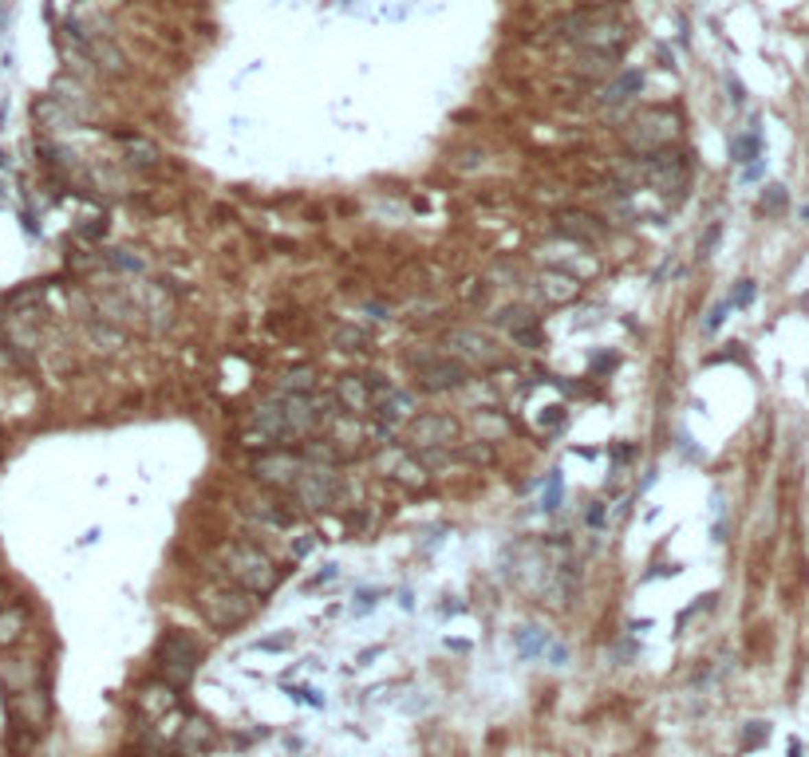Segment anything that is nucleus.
<instances>
[{
    "instance_id": "obj_1",
    "label": "nucleus",
    "mask_w": 809,
    "mask_h": 757,
    "mask_svg": "<svg viewBox=\"0 0 809 757\" xmlns=\"http://www.w3.org/2000/svg\"><path fill=\"white\" fill-rule=\"evenodd\" d=\"M218 560H222V572L229 584H237L241 592H249V596H269L272 588L281 584V572L272 564L269 552H261L257 544L249 540H229L222 552H218Z\"/></svg>"
},
{
    "instance_id": "obj_9",
    "label": "nucleus",
    "mask_w": 809,
    "mask_h": 757,
    "mask_svg": "<svg viewBox=\"0 0 809 757\" xmlns=\"http://www.w3.org/2000/svg\"><path fill=\"white\" fill-rule=\"evenodd\" d=\"M407 438H411V450H458L462 438V422L450 418V414H414L411 426H407Z\"/></svg>"
},
{
    "instance_id": "obj_3",
    "label": "nucleus",
    "mask_w": 809,
    "mask_h": 757,
    "mask_svg": "<svg viewBox=\"0 0 809 757\" xmlns=\"http://www.w3.org/2000/svg\"><path fill=\"white\" fill-rule=\"evenodd\" d=\"M296 501L308 509V513H328L340 505V493H344V477H340V466L336 461H304L296 485L288 489Z\"/></svg>"
},
{
    "instance_id": "obj_37",
    "label": "nucleus",
    "mask_w": 809,
    "mask_h": 757,
    "mask_svg": "<svg viewBox=\"0 0 809 757\" xmlns=\"http://www.w3.org/2000/svg\"><path fill=\"white\" fill-rule=\"evenodd\" d=\"M718 233H723V229H718V225H711V233L703 237V245H699V256H711V249H714V241H718Z\"/></svg>"
},
{
    "instance_id": "obj_36",
    "label": "nucleus",
    "mask_w": 809,
    "mask_h": 757,
    "mask_svg": "<svg viewBox=\"0 0 809 757\" xmlns=\"http://www.w3.org/2000/svg\"><path fill=\"white\" fill-rule=\"evenodd\" d=\"M727 312H730V300H727V304H718V308L711 312V320H707V331H718V328H723V320H727Z\"/></svg>"
},
{
    "instance_id": "obj_8",
    "label": "nucleus",
    "mask_w": 809,
    "mask_h": 757,
    "mask_svg": "<svg viewBox=\"0 0 809 757\" xmlns=\"http://www.w3.org/2000/svg\"><path fill=\"white\" fill-rule=\"evenodd\" d=\"M443 347H446V355L462 359L470 371L502 363V347H497V339L486 335V331H478V328H450L443 335Z\"/></svg>"
},
{
    "instance_id": "obj_42",
    "label": "nucleus",
    "mask_w": 809,
    "mask_h": 757,
    "mask_svg": "<svg viewBox=\"0 0 809 757\" xmlns=\"http://www.w3.org/2000/svg\"><path fill=\"white\" fill-rule=\"evenodd\" d=\"M150 757H159V754H150Z\"/></svg>"
},
{
    "instance_id": "obj_29",
    "label": "nucleus",
    "mask_w": 809,
    "mask_h": 757,
    "mask_svg": "<svg viewBox=\"0 0 809 757\" xmlns=\"http://www.w3.org/2000/svg\"><path fill=\"white\" fill-rule=\"evenodd\" d=\"M790 205V193H786V186H766V193H762V213H782Z\"/></svg>"
},
{
    "instance_id": "obj_35",
    "label": "nucleus",
    "mask_w": 809,
    "mask_h": 757,
    "mask_svg": "<svg viewBox=\"0 0 809 757\" xmlns=\"http://www.w3.org/2000/svg\"><path fill=\"white\" fill-rule=\"evenodd\" d=\"M312 549H316V533H301V540L292 544V556H308Z\"/></svg>"
},
{
    "instance_id": "obj_20",
    "label": "nucleus",
    "mask_w": 809,
    "mask_h": 757,
    "mask_svg": "<svg viewBox=\"0 0 809 757\" xmlns=\"http://www.w3.org/2000/svg\"><path fill=\"white\" fill-rule=\"evenodd\" d=\"M12 710L24 714V722L32 725V730H44V722H48V694L44 690H16Z\"/></svg>"
},
{
    "instance_id": "obj_18",
    "label": "nucleus",
    "mask_w": 809,
    "mask_h": 757,
    "mask_svg": "<svg viewBox=\"0 0 809 757\" xmlns=\"http://www.w3.org/2000/svg\"><path fill=\"white\" fill-rule=\"evenodd\" d=\"M115 142L123 146V158H127V166H134V170H150V166H159V146L150 139H143V134H115Z\"/></svg>"
},
{
    "instance_id": "obj_15",
    "label": "nucleus",
    "mask_w": 809,
    "mask_h": 757,
    "mask_svg": "<svg viewBox=\"0 0 809 757\" xmlns=\"http://www.w3.org/2000/svg\"><path fill=\"white\" fill-rule=\"evenodd\" d=\"M178 686H170L166 678H154V682H146L143 690H139V710L143 714H150V718H166V714H174V706H178Z\"/></svg>"
},
{
    "instance_id": "obj_2",
    "label": "nucleus",
    "mask_w": 809,
    "mask_h": 757,
    "mask_svg": "<svg viewBox=\"0 0 809 757\" xmlns=\"http://www.w3.org/2000/svg\"><path fill=\"white\" fill-rule=\"evenodd\" d=\"M679 139V115L667 107H648L632 115L628 126H624V146L632 154L648 158V154H659V150H671V142Z\"/></svg>"
},
{
    "instance_id": "obj_23",
    "label": "nucleus",
    "mask_w": 809,
    "mask_h": 757,
    "mask_svg": "<svg viewBox=\"0 0 809 757\" xmlns=\"http://www.w3.org/2000/svg\"><path fill=\"white\" fill-rule=\"evenodd\" d=\"M616 67V56H600V51H576V75L600 79Z\"/></svg>"
},
{
    "instance_id": "obj_32",
    "label": "nucleus",
    "mask_w": 809,
    "mask_h": 757,
    "mask_svg": "<svg viewBox=\"0 0 809 757\" xmlns=\"http://www.w3.org/2000/svg\"><path fill=\"white\" fill-rule=\"evenodd\" d=\"M754 296H758V284H754V280H738L734 296H730V308H746V304H754Z\"/></svg>"
},
{
    "instance_id": "obj_41",
    "label": "nucleus",
    "mask_w": 809,
    "mask_h": 757,
    "mask_svg": "<svg viewBox=\"0 0 809 757\" xmlns=\"http://www.w3.org/2000/svg\"><path fill=\"white\" fill-rule=\"evenodd\" d=\"M801 217H806V221H809V205H806V209H801Z\"/></svg>"
},
{
    "instance_id": "obj_31",
    "label": "nucleus",
    "mask_w": 809,
    "mask_h": 757,
    "mask_svg": "<svg viewBox=\"0 0 809 757\" xmlns=\"http://www.w3.org/2000/svg\"><path fill=\"white\" fill-rule=\"evenodd\" d=\"M766 738H770V725H766V722H750V725H746V734H742V745H746V749H758V745H766Z\"/></svg>"
},
{
    "instance_id": "obj_25",
    "label": "nucleus",
    "mask_w": 809,
    "mask_h": 757,
    "mask_svg": "<svg viewBox=\"0 0 809 757\" xmlns=\"http://www.w3.org/2000/svg\"><path fill=\"white\" fill-rule=\"evenodd\" d=\"M91 60L103 67V71H111V75H123L127 71V60H123V51L119 47H111L107 40H99V44H91Z\"/></svg>"
},
{
    "instance_id": "obj_24",
    "label": "nucleus",
    "mask_w": 809,
    "mask_h": 757,
    "mask_svg": "<svg viewBox=\"0 0 809 757\" xmlns=\"http://www.w3.org/2000/svg\"><path fill=\"white\" fill-rule=\"evenodd\" d=\"M493 324H497V328H506V331H513V335H521V331L533 328V312H529L525 304H509V308H502V312L493 315Z\"/></svg>"
},
{
    "instance_id": "obj_22",
    "label": "nucleus",
    "mask_w": 809,
    "mask_h": 757,
    "mask_svg": "<svg viewBox=\"0 0 809 757\" xmlns=\"http://www.w3.org/2000/svg\"><path fill=\"white\" fill-rule=\"evenodd\" d=\"M474 430H478V442H497L509 434V418L497 414V410H478L474 414Z\"/></svg>"
},
{
    "instance_id": "obj_39",
    "label": "nucleus",
    "mask_w": 809,
    "mask_h": 757,
    "mask_svg": "<svg viewBox=\"0 0 809 757\" xmlns=\"http://www.w3.org/2000/svg\"><path fill=\"white\" fill-rule=\"evenodd\" d=\"M790 757H801V741H797V738L790 741Z\"/></svg>"
},
{
    "instance_id": "obj_26",
    "label": "nucleus",
    "mask_w": 809,
    "mask_h": 757,
    "mask_svg": "<svg viewBox=\"0 0 809 757\" xmlns=\"http://www.w3.org/2000/svg\"><path fill=\"white\" fill-rule=\"evenodd\" d=\"M281 391H285V394H308V391H316V371H312V367H292V371H285V378H281Z\"/></svg>"
},
{
    "instance_id": "obj_33",
    "label": "nucleus",
    "mask_w": 809,
    "mask_h": 757,
    "mask_svg": "<svg viewBox=\"0 0 809 757\" xmlns=\"http://www.w3.org/2000/svg\"><path fill=\"white\" fill-rule=\"evenodd\" d=\"M257 517L269 520V525H277V529H288V525H292V513H288V509H272V505L257 509Z\"/></svg>"
},
{
    "instance_id": "obj_34",
    "label": "nucleus",
    "mask_w": 809,
    "mask_h": 757,
    "mask_svg": "<svg viewBox=\"0 0 809 757\" xmlns=\"http://www.w3.org/2000/svg\"><path fill=\"white\" fill-rule=\"evenodd\" d=\"M296 643V635L285 631V635H269V639H257V651H288V647Z\"/></svg>"
},
{
    "instance_id": "obj_6",
    "label": "nucleus",
    "mask_w": 809,
    "mask_h": 757,
    "mask_svg": "<svg viewBox=\"0 0 809 757\" xmlns=\"http://www.w3.org/2000/svg\"><path fill=\"white\" fill-rule=\"evenodd\" d=\"M304 461H308V457H304L296 446H272V450H261V454L253 457L249 473H253L257 485L277 489V493H288V489L296 485Z\"/></svg>"
},
{
    "instance_id": "obj_16",
    "label": "nucleus",
    "mask_w": 809,
    "mask_h": 757,
    "mask_svg": "<svg viewBox=\"0 0 809 757\" xmlns=\"http://www.w3.org/2000/svg\"><path fill=\"white\" fill-rule=\"evenodd\" d=\"M209 745H213V725L206 722V718H186L182 722V730H178V754H186V757H198V754H206Z\"/></svg>"
},
{
    "instance_id": "obj_21",
    "label": "nucleus",
    "mask_w": 809,
    "mask_h": 757,
    "mask_svg": "<svg viewBox=\"0 0 809 757\" xmlns=\"http://www.w3.org/2000/svg\"><path fill=\"white\" fill-rule=\"evenodd\" d=\"M640 87H644V71H628V75L612 79V83H608V87L596 95V99H600L604 107H620V103L635 99V95H640Z\"/></svg>"
},
{
    "instance_id": "obj_30",
    "label": "nucleus",
    "mask_w": 809,
    "mask_h": 757,
    "mask_svg": "<svg viewBox=\"0 0 809 757\" xmlns=\"http://www.w3.org/2000/svg\"><path fill=\"white\" fill-rule=\"evenodd\" d=\"M332 339H336L340 347H344V351H360V347L367 344V335H364V331H360V328H348V324H344V328H336V331H332Z\"/></svg>"
},
{
    "instance_id": "obj_28",
    "label": "nucleus",
    "mask_w": 809,
    "mask_h": 757,
    "mask_svg": "<svg viewBox=\"0 0 809 757\" xmlns=\"http://www.w3.org/2000/svg\"><path fill=\"white\" fill-rule=\"evenodd\" d=\"M517 647H521V655L537 659L541 651H545V635H541L537 627H521V631H517Z\"/></svg>"
},
{
    "instance_id": "obj_19",
    "label": "nucleus",
    "mask_w": 809,
    "mask_h": 757,
    "mask_svg": "<svg viewBox=\"0 0 809 757\" xmlns=\"http://www.w3.org/2000/svg\"><path fill=\"white\" fill-rule=\"evenodd\" d=\"M24 627H28V608L24 603H4L0 608V651L16 647L24 639Z\"/></svg>"
},
{
    "instance_id": "obj_4",
    "label": "nucleus",
    "mask_w": 809,
    "mask_h": 757,
    "mask_svg": "<svg viewBox=\"0 0 809 757\" xmlns=\"http://www.w3.org/2000/svg\"><path fill=\"white\" fill-rule=\"evenodd\" d=\"M198 608L213 631H233L253 615V596L241 592L237 584H213V588L198 592Z\"/></svg>"
},
{
    "instance_id": "obj_13",
    "label": "nucleus",
    "mask_w": 809,
    "mask_h": 757,
    "mask_svg": "<svg viewBox=\"0 0 809 757\" xmlns=\"http://www.w3.org/2000/svg\"><path fill=\"white\" fill-rule=\"evenodd\" d=\"M581 276H572V272H565V268H545L537 276V296L545 300V304H553V308H561V304H572V300L581 296Z\"/></svg>"
},
{
    "instance_id": "obj_5",
    "label": "nucleus",
    "mask_w": 809,
    "mask_h": 757,
    "mask_svg": "<svg viewBox=\"0 0 809 757\" xmlns=\"http://www.w3.org/2000/svg\"><path fill=\"white\" fill-rule=\"evenodd\" d=\"M154 662H159V675L170 686H186L198 671V662H202V643L190 631H166L159 651H154Z\"/></svg>"
},
{
    "instance_id": "obj_7",
    "label": "nucleus",
    "mask_w": 809,
    "mask_h": 757,
    "mask_svg": "<svg viewBox=\"0 0 809 757\" xmlns=\"http://www.w3.org/2000/svg\"><path fill=\"white\" fill-rule=\"evenodd\" d=\"M411 363H414L419 391H427V394L458 391V387H466L474 378V371L462 359H454V355H427V359H411Z\"/></svg>"
},
{
    "instance_id": "obj_38",
    "label": "nucleus",
    "mask_w": 809,
    "mask_h": 757,
    "mask_svg": "<svg viewBox=\"0 0 809 757\" xmlns=\"http://www.w3.org/2000/svg\"><path fill=\"white\" fill-rule=\"evenodd\" d=\"M292 698H296V702H312V706H324V698H320L316 690H292Z\"/></svg>"
},
{
    "instance_id": "obj_14",
    "label": "nucleus",
    "mask_w": 809,
    "mask_h": 757,
    "mask_svg": "<svg viewBox=\"0 0 809 757\" xmlns=\"http://www.w3.org/2000/svg\"><path fill=\"white\" fill-rule=\"evenodd\" d=\"M336 402L340 410H348L355 418L371 414V391H367V378L364 375H340L336 378Z\"/></svg>"
},
{
    "instance_id": "obj_17",
    "label": "nucleus",
    "mask_w": 809,
    "mask_h": 757,
    "mask_svg": "<svg viewBox=\"0 0 809 757\" xmlns=\"http://www.w3.org/2000/svg\"><path fill=\"white\" fill-rule=\"evenodd\" d=\"M391 481L403 485L407 493H423V489L430 485V470L414 454H403V457H395V466H391Z\"/></svg>"
},
{
    "instance_id": "obj_40",
    "label": "nucleus",
    "mask_w": 809,
    "mask_h": 757,
    "mask_svg": "<svg viewBox=\"0 0 809 757\" xmlns=\"http://www.w3.org/2000/svg\"><path fill=\"white\" fill-rule=\"evenodd\" d=\"M0 608H4V584H0Z\"/></svg>"
},
{
    "instance_id": "obj_10",
    "label": "nucleus",
    "mask_w": 809,
    "mask_h": 757,
    "mask_svg": "<svg viewBox=\"0 0 809 757\" xmlns=\"http://www.w3.org/2000/svg\"><path fill=\"white\" fill-rule=\"evenodd\" d=\"M576 51H600V56H620L628 47V28L620 24L616 16H604L596 24H588L585 32L572 36Z\"/></svg>"
},
{
    "instance_id": "obj_12",
    "label": "nucleus",
    "mask_w": 809,
    "mask_h": 757,
    "mask_svg": "<svg viewBox=\"0 0 809 757\" xmlns=\"http://www.w3.org/2000/svg\"><path fill=\"white\" fill-rule=\"evenodd\" d=\"M553 221H556V233L565 237V241H572V245H596L608 233L604 221L596 213H585V209H561Z\"/></svg>"
},
{
    "instance_id": "obj_11",
    "label": "nucleus",
    "mask_w": 809,
    "mask_h": 757,
    "mask_svg": "<svg viewBox=\"0 0 809 757\" xmlns=\"http://www.w3.org/2000/svg\"><path fill=\"white\" fill-rule=\"evenodd\" d=\"M644 182L655 189H679L687 182V154H675V150H659V154L644 158Z\"/></svg>"
},
{
    "instance_id": "obj_27",
    "label": "nucleus",
    "mask_w": 809,
    "mask_h": 757,
    "mask_svg": "<svg viewBox=\"0 0 809 757\" xmlns=\"http://www.w3.org/2000/svg\"><path fill=\"white\" fill-rule=\"evenodd\" d=\"M730 154H734V162H742V166L758 162V158H762V134H758V130H746L742 139H734Z\"/></svg>"
}]
</instances>
